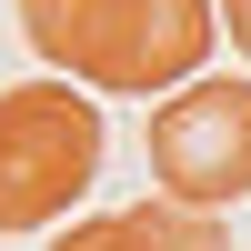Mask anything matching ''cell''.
I'll use <instances>...</instances> for the list:
<instances>
[{
	"mask_svg": "<svg viewBox=\"0 0 251 251\" xmlns=\"http://www.w3.org/2000/svg\"><path fill=\"white\" fill-rule=\"evenodd\" d=\"M20 30L80 91H181L221 30V0H20Z\"/></svg>",
	"mask_w": 251,
	"mask_h": 251,
	"instance_id": "1",
	"label": "cell"
},
{
	"mask_svg": "<svg viewBox=\"0 0 251 251\" xmlns=\"http://www.w3.org/2000/svg\"><path fill=\"white\" fill-rule=\"evenodd\" d=\"M221 30H231L241 50H251V0H221Z\"/></svg>",
	"mask_w": 251,
	"mask_h": 251,
	"instance_id": "5",
	"label": "cell"
},
{
	"mask_svg": "<svg viewBox=\"0 0 251 251\" xmlns=\"http://www.w3.org/2000/svg\"><path fill=\"white\" fill-rule=\"evenodd\" d=\"M151 151L161 201L181 211H221V201H251V80H191L151 111L141 131Z\"/></svg>",
	"mask_w": 251,
	"mask_h": 251,
	"instance_id": "3",
	"label": "cell"
},
{
	"mask_svg": "<svg viewBox=\"0 0 251 251\" xmlns=\"http://www.w3.org/2000/svg\"><path fill=\"white\" fill-rule=\"evenodd\" d=\"M50 251H231L211 211H181V201H131V211H100V221H71Z\"/></svg>",
	"mask_w": 251,
	"mask_h": 251,
	"instance_id": "4",
	"label": "cell"
},
{
	"mask_svg": "<svg viewBox=\"0 0 251 251\" xmlns=\"http://www.w3.org/2000/svg\"><path fill=\"white\" fill-rule=\"evenodd\" d=\"M100 181V100L60 80L0 91V231H40Z\"/></svg>",
	"mask_w": 251,
	"mask_h": 251,
	"instance_id": "2",
	"label": "cell"
}]
</instances>
